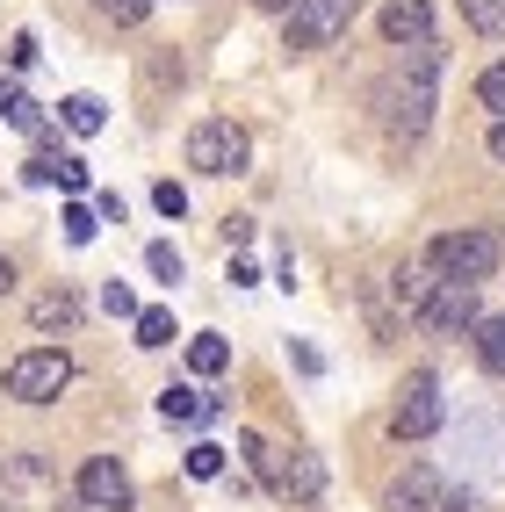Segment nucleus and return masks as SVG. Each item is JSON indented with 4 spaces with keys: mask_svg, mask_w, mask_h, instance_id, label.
Listing matches in <instances>:
<instances>
[{
    "mask_svg": "<svg viewBox=\"0 0 505 512\" xmlns=\"http://www.w3.org/2000/svg\"><path fill=\"white\" fill-rule=\"evenodd\" d=\"M58 116H65V130H73V138H94V130L109 123V109H101L94 94H65V101H58Z\"/></svg>",
    "mask_w": 505,
    "mask_h": 512,
    "instance_id": "15",
    "label": "nucleus"
},
{
    "mask_svg": "<svg viewBox=\"0 0 505 512\" xmlns=\"http://www.w3.org/2000/svg\"><path fill=\"white\" fill-rule=\"evenodd\" d=\"M29 325L37 332H73L80 325V296L73 289H44L37 303H29Z\"/></svg>",
    "mask_w": 505,
    "mask_h": 512,
    "instance_id": "13",
    "label": "nucleus"
},
{
    "mask_svg": "<svg viewBox=\"0 0 505 512\" xmlns=\"http://www.w3.org/2000/svg\"><path fill=\"white\" fill-rule=\"evenodd\" d=\"M188 476H195V484L224 476V448H217V440H195V448H188Z\"/></svg>",
    "mask_w": 505,
    "mask_h": 512,
    "instance_id": "19",
    "label": "nucleus"
},
{
    "mask_svg": "<svg viewBox=\"0 0 505 512\" xmlns=\"http://www.w3.org/2000/svg\"><path fill=\"white\" fill-rule=\"evenodd\" d=\"M419 325L441 332V339L469 332V325H477V289H469V282H441V289H433V303L419 311Z\"/></svg>",
    "mask_w": 505,
    "mask_h": 512,
    "instance_id": "10",
    "label": "nucleus"
},
{
    "mask_svg": "<svg viewBox=\"0 0 505 512\" xmlns=\"http://www.w3.org/2000/svg\"><path fill=\"white\" fill-rule=\"evenodd\" d=\"M51 181H58L65 195H80V188H87V166H80V159H58V174H51Z\"/></svg>",
    "mask_w": 505,
    "mask_h": 512,
    "instance_id": "28",
    "label": "nucleus"
},
{
    "mask_svg": "<svg viewBox=\"0 0 505 512\" xmlns=\"http://www.w3.org/2000/svg\"><path fill=\"white\" fill-rule=\"evenodd\" d=\"M477 361H484L491 375H505V318H484V325H477Z\"/></svg>",
    "mask_w": 505,
    "mask_h": 512,
    "instance_id": "18",
    "label": "nucleus"
},
{
    "mask_svg": "<svg viewBox=\"0 0 505 512\" xmlns=\"http://www.w3.org/2000/svg\"><path fill=\"white\" fill-rule=\"evenodd\" d=\"M426 260H433V275H441V282H469V289H477L491 267L505 260V238H498V231H484V224H469V231L433 238Z\"/></svg>",
    "mask_w": 505,
    "mask_h": 512,
    "instance_id": "3",
    "label": "nucleus"
},
{
    "mask_svg": "<svg viewBox=\"0 0 505 512\" xmlns=\"http://www.w3.org/2000/svg\"><path fill=\"white\" fill-rule=\"evenodd\" d=\"M8 123H22V130H44V109H37L29 94H15V101H8Z\"/></svg>",
    "mask_w": 505,
    "mask_h": 512,
    "instance_id": "27",
    "label": "nucleus"
},
{
    "mask_svg": "<svg viewBox=\"0 0 505 512\" xmlns=\"http://www.w3.org/2000/svg\"><path fill=\"white\" fill-rule=\"evenodd\" d=\"M101 311H109V318H138V296H130L123 282H109V289H101Z\"/></svg>",
    "mask_w": 505,
    "mask_h": 512,
    "instance_id": "25",
    "label": "nucleus"
},
{
    "mask_svg": "<svg viewBox=\"0 0 505 512\" xmlns=\"http://www.w3.org/2000/svg\"><path fill=\"white\" fill-rule=\"evenodd\" d=\"M94 15H109V22L130 29V22H145V15H152V0H94Z\"/></svg>",
    "mask_w": 505,
    "mask_h": 512,
    "instance_id": "22",
    "label": "nucleus"
},
{
    "mask_svg": "<svg viewBox=\"0 0 505 512\" xmlns=\"http://www.w3.org/2000/svg\"><path fill=\"white\" fill-rule=\"evenodd\" d=\"M448 512H484V505H477V498H469V491H462V498L448 491Z\"/></svg>",
    "mask_w": 505,
    "mask_h": 512,
    "instance_id": "30",
    "label": "nucleus"
},
{
    "mask_svg": "<svg viewBox=\"0 0 505 512\" xmlns=\"http://www.w3.org/2000/svg\"><path fill=\"white\" fill-rule=\"evenodd\" d=\"M246 159H253V138H246L239 123L210 116V123H195V130H188V166H195V174L231 181V174H246Z\"/></svg>",
    "mask_w": 505,
    "mask_h": 512,
    "instance_id": "5",
    "label": "nucleus"
},
{
    "mask_svg": "<svg viewBox=\"0 0 505 512\" xmlns=\"http://www.w3.org/2000/svg\"><path fill=\"white\" fill-rule=\"evenodd\" d=\"M8 289H15V267H8V260H0V296H8Z\"/></svg>",
    "mask_w": 505,
    "mask_h": 512,
    "instance_id": "32",
    "label": "nucleus"
},
{
    "mask_svg": "<svg viewBox=\"0 0 505 512\" xmlns=\"http://www.w3.org/2000/svg\"><path fill=\"white\" fill-rule=\"evenodd\" d=\"M188 368H195V375H224V368H231V347H224L217 332H195V339H188Z\"/></svg>",
    "mask_w": 505,
    "mask_h": 512,
    "instance_id": "16",
    "label": "nucleus"
},
{
    "mask_svg": "<svg viewBox=\"0 0 505 512\" xmlns=\"http://www.w3.org/2000/svg\"><path fill=\"white\" fill-rule=\"evenodd\" d=\"M80 498H87L94 512H130V498H138V491H130V469H123L116 455H94V462L80 469Z\"/></svg>",
    "mask_w": 505,
    "mask_h": 512,
    "instance_id": "9",
    "label": "nucleus"
},
{
    "mask_svg": "<svg viewBox=\"0 0 505 512\" xmlns=\"http://www.w3.org/2000/svg\"><path fill=\"white\" fill-rule=\"evenodd\" d=\"M152 202H159V217H188V188H174V181H159Z\"/></svg>",
    "mask_w": 505,
    "mask_h": 512,
    "instance_id": "26",
    "label": "nucleus"
},
{
    "mask_svg": "<svg viewBox=\"0 0 505 512\" xmlns=\"http://www.w3.org/2000/svg\"><path fill=\"white\" fill-rule=\"evenodd\" d=\"M390 289H397V303H404V311H426V303H433V289H441V275H433V260H404L397 267V275H390Z\"/></svg>",
    "mask_w": 505,
    "mask_h": 512,
    "instance_id": "12",
    "label": "nucleus"
},
{
    "mask_svg": "<svg viewBox=\"0 0 505 512\" xmlns=\"http://www.w3.org/2000/svg\"><path fill=\"white\" fill-rule=\"evenodd\" d=\"M354 15H361V0H296L289 8V51H325L332 37H347Z\"/></svg>",
    "mask_w": 505,
    "mask_h": 512,
    "instance_id": "6",
    "label": "nucleus"
},
{
    "mask_svg": "<svg viewBox=\"0 0 505 512\" xmlns=\"http://www.w3.org/2000/svg\"><path fill=\"white\" fill-rule=\"evenodd\" d=\"M94 231H101V217L87 202H65V238H73V246H94Z\"/></svg>",
    "mask_w": 505,
    "mask_h": 512,
    "instance_id": "21",
    "label": "nucleus"
},
{
    "mask_svg": "<svg viewBox=\"0 0 505 512\" xmlns=\"http://www.w3.org/2000/svg\"><path fill=\"white\" fill-rule=\"evenodd\" d=\"M253 8H267V15H289V8H296V0H253Z\"/></svg>",
    "mask_w": 505,
    "mask_h": 512,
    "instance_id": "31",
    "label": "nucleus"
},
{
    "mask_svg": "<svg viewBox=\"0 0 505 512\" xmlns=\"http://www.w3.org/2000/svg\"><path fill=\"white\" fill-rule=\"evenodd\" d=\"M383 512H448V476L426 469V462H412V469L383 491Z\"/></svg>",
    "mask_w": 505,
    "mask_h": 512,
    "instance_id": "8",
    "label": "nucleus"
},
{
    "mask_svg": "<svg viewBox=\"0 0 505 512\" xmlns=\"http://www.w3.org/2000/svg\"><path fill=\"white\" fill-rule=\"evenodd\" d=\"M138 347H174V311H138Z\"/></svg>",
    "mask_w": 505,
    "mask_h": 512,
    "instance_id": "20",
    "label": "nucleus"
},
{
    "mask_svg": "<svg viewBox=\"0 0 505 512\" xmlns=\"http://www.w3.org/2000/svg\"><path fill=\"white\" fill-rule=\"evenodd\" d=\"M462 22L477 37H505V0H462Z\"/></svg>",
    "mask_w": 505,
    "mask_h": 512,
    "instance_id": "17",
    "label": "nucleus"
},
{
    "mask_svg": "<svg viewBox=\"0 0 505 512\" xmlns=\"http://www.w3.org/2000/svg\"><path fill=\"white\" fill-rule=\"evenodd\" d=\"M145 267H152L159 282H181V253L166 246V238H159V246H145Z\"/></svg>",
    "mask_w": 505,
    "mask_h": 512,
    "instance_id": "24",
    "label": "nucleus"
},
{
    "mask_svg": "<svg viewBox=\"0 0 505 512\" xmlns=\"http://www.w3.org/2000/svg\"><path fill=\"white\" fill-rule=\"evenodd\" d=\"M433 87H441V44L404 51V65L383 80V123H390V138H419V130H426Z\"/></svg>",
    "mask_w": 505,
    "mask_h": 512,
    "instance_id": "1",
    "label": "nucleus"
},
{
    "mask_svg": "<svg viewBox=\"0 0 505 512\" xmlns=\"http://www.w3.org/2000/svg\"><path fill=\"white\" fill-rule=\"evenodd\" d=\"M65 383H73V354L65 347H29L8 361V397L15 404H58Z\"/></svg>",
    "mask_w": 505,
    "mask_h": 512,
    "instance_id": "4",
    "label": "nucleus"
},
{
    "mask_svg": "<svg viewBox=\"0 0 505 512\" xmlns=\"http://www.w3.org/2000/svg\"><path fill=\"white\" fill-rule=\"evenodd\" d=\"M159 419L166 426H188V419H217V397H202V390H159Z\"/></svg>",
    "mask_w": 505,
    "mask_h": 512,
    "instance_id": "14",
    "label": "nucleus"
},
{
    "mask_svg": "<svg viewBox=\"0 0 505 512\" xmlns=\"http://www.w3.org/2000/svg\"><path fill=\"white\" fill-rule=\"evenodd\" d=\"M477 101H484V109H491V116H505V58L491 65V73H484V80H477Z\"/></svg>",
    "mask_w": 505,
    "mask_h": 512,
    "instance_id": "23",
    "label": "nucleus"
},
{
    "mask_svg": "<svg viewBox=\"0 0 505 512\" xmlns=\"http://www.w3.org/2000/svg\"><path fill=\"white\" fill-rule=\"evenodd\" d=\"M441 383H433V375L419 368L412 383H404V397H397V412H390V433L397 440H426V433H441Z\"/></svg>",
    "mask_w": 505,
    "mask_h": 512,
    "instance_id": "7",
    "label": "nucleus"
},
{
    "mask_svg": "<svg viewBox=\"0 0 505 512\" xmlns=\"http://www.w3.org/2000/svg\"><path fill=\"white\" fill-rule=\"evenodd\" d=\"M383 44H404V51L433 44V8L426 0H390L383 8Z\"/></svg>",
    "mask_w": 505,
    "mask_h": 512,
    "instance_id": "11",
    "label": "nucleus"
},
{
    "mask_svg": "<svg viewBox=\"0 0 505 512\" xmlns=\"http://www.w3.org/2000/svg\"><path fill=\"white\" fill-rule=\"evenodd\" d=\"M484 145H491V159L505 166V116H491V138H484Z\"/></svg>",
    "mask_w": 505,
    "mask_h": 512,
    "instance_id": "29",
    "label": "nucleus"
},
{
    "mask_svg": "<svg viewBox=\"0 0 505 512\" xmlns=\"http://www.w3.org/2000/svg\"><path fill=\"white\" fill-rule=\"evenodd\" d=\"M246 455H253L260 484L275 491V498H289V505H311V498H325V462H318L311 448H267L260 433H246Z\"/></svg>",
    "mask_w": 505,
    "mask_h": 512,
    "instance_id": "2",
    "label": "nucleus"
}]
</instances>
